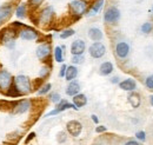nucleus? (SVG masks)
<instances>
[{"mask_svg": "<svg viewBox=\"0 0 153 145\" xmlns=\"http://www.w3.org/2000/svg\"><path fill=\"white\" fill-rule=\"evenodd\" d=\"M51 87H52V85H51V84H46V85H44V86L39 90L38 93L39 94H45V93H47L48 91L51 90Z\"/></svg>", "mask_w": 153, "mask_h": 145, "instance_id": "cd10ccee", "label": "nucleus"}, {"mask_svg": "<svg viewBox=\"0 0 153 145\" xmlns=\"http://www.w3.org/2000/svg\"><path fill=\"white\" fill-rule=\"evenodd\" d=\"M66 69H67V66L64 64V65L61 66V69H60V72H59V75H60V77H64V75L66 74Z\"/></svg>", "mask_w": 153, "mask_h": 145, "instance_id": "f704fd0d", "label": "nucleus"}, {"mask_svg": "<svg viewBox=\"0 0 153 145\" xmlns=\"http://www.w3.org/2000/svg\"><path fill=\"white\" fill-rule=\"evenodd\" d=\"M76 75H78V69H76V66H67V69H66V74H65L66 80L72 81L73 79H76Z\"/></svg>", "mask_w": 153, "mask_h": 145, "instance_id": "aec40b11", "label": "nucleus"}, {"mask_svg": "<svg viewBox=\"0 0 153 145\" xmlns=\"http://www.w3.org/2000/svg\"><path fill=\"white\" fill-rule=\"evenodd\" d=\"M125 145H139L138 142H135V141H128V142H126Z\"/></svg>", "mask_w": 153, "mask_h": 145, "instance_id": "58836bf2", "label": "nucleus"}, {"mask_svg": "<svg viewBox=\"0 0 153 145\" xmlns=\"http://www.w3.org/2000/svg\"><path fill=\"white\" fill-rule=\"evenodd\" d=\"M34 136H36V133H34V132H32V133H30V135H28V138L26 139V143H28V142H30L31 139H33V138H34Z\"/></svg>", "mask_w": 153, "mask_h": 145, "instance_id": "4c0bfd02", "label": "nucleus"}, {"mask_svg": "<svg viewBox=\"0 0 153 145\" xmlns=\"http://www.w3.org/2000/svg\"><path fill=\"white\" fill-rule=\"evenodd\" d=\"M72 61H73L74 64H81V63L84 61V57H82V55H73Z\"/></svg>", "mask_w": 153, "mask_h": 145, "instance_id": "7c9ffc66", "label": "nucleus"}, {"mask_svg": "<svg viewBox=\"0 0 153 145\" xmlns=\"http://www.w3.org/2000/svg\"><path fill=\"white\" fill-rule=\"evenodd\" d=\"M102 4H104V0H97L96 2L93 4L91 11H90V16H93V14H97L99 12V10L102 7Z\"/></svg>", "mask_w": 153, "mask_h": 145, "instance_id": "5701e85b", "label": "nucleus"}, {"mask_svg": "<svg viewBox=\"0 0 153 145\" xmlns=\"http://www.w3.org/2000/svg\"><path fill=\"white\" fill-rule=\"evenodd\" d=\"M79 91H80V85H79V83L76 81V80H72L70 84H68V86L66 87V94H68V96H76L79 93Z\"/></svg>", "mask_w": 153, "mask_h": 145, "instance_id": "2eb2a0df", "label": "nucleus"}, {"mask_svg": "<svg viewBox=\"0 0 153 145\" xmlns=\"http://www.w3.org/2000/svg\"><path fill=\"white\" fill-rule=\"evenodd\" d=\"M115 53L119 58H126L130 53V46L125 41H120L115 46Z\"/></svg>", "mask_w": 153, "mask_h": 145, "instance_id": "6e6552de", "label": "nucleus"}, {"mask_svg": "<svg viewBox=\"0 0 153 145\" xmlns=\"http://www.w3.org/2000/svg\"><path fill=\"white\" fill-rule=\"evenodd\" d=\"M66 129H67V132L73 136V137H78L81 131H82V125L80 122L78 120H70L67 124H66Z\"/></svg>", "mask_w": 153, "mask_h": 145, "instance_id": "423d86ee", "label": "nucleus"}, {"mask_svg": "<svg viewBox=\"0 0 153 145\" xmlns=\"http://www.w3.org/2000/svg\"><path fill=\"white\" fill-rule=\"evenodd\" d=\"M135 137H137L139 141H141V142H145V139H146V135H145L144 131H138V132L135 133Z\"/></svg>", "mask_w": 153, "mask_h": 145, "instance_id": "c85d7f7f", "label": "nucleus"}, {"mask_svg": "<svg viewBox=\"0 0 153 145\" xmlns=\"http://www.w3.org/2000/svg\"><path fill=\"white\" fill-rule=\"evenodd\" d=\"M12 86V75L10 72L1 70L0 71V89L4 91H7Z\"/></svg>", "mask_w": 153, "mask_h": 145, "instance_id": "39448f33", "label": "nucleus"}, {"mask_svg": "<svg viewBox=\"0 0 153 145\" xmlns=\"http://www.w3.org/2000/svg\"><path fill=\"white\" fill-rule=\"evenodd\" d=\"M65 141H66V135H65V132L58 133V142H59V143H62V142H65Z\"/></svg>", "mask_w": 153, "mask_h": 145, "instance_id": "473e14b6", "label": "nucleus"}, {"mask_svg": "<svg viewBox=\"0 0 153 145\" xmlns=\"http://www.w3.org/2000/svg\"><path fill=\"white\" fill-rule=\"evenodd\" d=\"M67 109H74V110H78L76 108V105L74 104H70V103H67L66 100H60L59 102V104H58L57 109L53 110V111H51L50 113H47V117L48 116H53V114H57L59 112H61V111H65V110Z\"/></svg>", "mask_w": 153, "mask_h": 145, "instance_id": "9d476101", "label": "nucleus"}, {"mask_svg": "<svg viewBox=\"0 0 153 145\" xmlns=\"http://www.w3.org/2000/svg\"><path fill=\"white\" fill-rule=\"evenodd\" d=\"M113 71V65H112V63H110V61H105V63H102L101 65H100V69H99V72L101 75H108V74H111Z\"/></svg>", "mask_w": 153, "mask_h": 145, "instance_id": "a211bd4d", "label": "nucleus"}, {"mask_svg": "<svg viewBox=\"0 0 153 145\" xmlns=\"http://www.w3.org/2000/svg\"><path fill=\"white\" fill-rule=\"evenodd\" d=\"M11 16V8L8 6H1L0 7V19L5 20Z\"/></svg>", "mask_w": 153, "mask_h": 145, "instance_id": "4be33fe9", "label": "nucleus"}, {"mask_svg": "<svg viewBox=\"0 0 153 145\" xmlns=\"http://www.w3.org/2000/svg\"><path fill=\"white\" fill-rule=\"evenodd\" d=\"M119 86H120V89L124 91H133L135 90V87H137V84H135V81H134L133 79H125L124 81H121V83H119Z\"/></svg>", "mask_w": 153, "mask_h": 145, "instance_id": "dca6fc26", "label": "nucleus"}, {"mask_svg": "<svg viewBox=\"0 0 153 145\" xmlns=\"http://www.w3.org/2000/svg\"><path fill=\"white\" fill-rule=\"evenodd\" d=\"M92 119H93V122H94L96 124H98V122H99V120H98V118H97L96 114H92Z\"/></svg>", "mask_w": 153, "mask_h": 145, "instance_id": "ea45409f", "label": "nucleus"}, {"mask_svg": "<svg viewBox=\"0 0 153 145\" xmlns=\"http://www.w3.org/2000/svg\"><path fill=\"white\" fill-rule=\"evenodd\" d=\"M145 84H146V86H147L149 89L153 90V74L146 78V81H145Z\"/></svg>", "mask_w": 153, "mask_h": 145, "instance_id": "c756f323", "label": "nucleus"}, {"mask_svg": "<svg viewBox=\"0 0 153 145\" xmlns=\"http://www.w3.org/2000/svg\"><path fill=\"white\" fill-rule=\"evenodd\" d=\"M50 98H51V102H53V103H59V102L61 100L59 93H52V94L50 96Z\"/></svg>", "mask_w": 153, "mask_h": 145, "instance_id": "2f4dec72", "label": "nucleus"}, {"mask_svg": "<svg viewBox=\"0 0 153 145\" xmlns=\"http://www.w3.org/2000/svg\"><path fill=\"white\" fill-rule=\"evenodd\" d=\"M1 22H2V20H1V19H0V25H1Z\"/></svg>", "mask_w": 153, "mask_h": 145, "instance_id": "37998d69", "label": "nucleus"}, {"mask_svg": "<svg viewBox=\"0 0 153 145\" xmlns=\"http://www.w3.org/2000/svg\"><path fill=\"white\" fill-rule=\"evenodd\" d=\"M141 31L144 33H150L152 31V24L151 22H145L143 26H141Z\"/></svg>", "mask_w": 153, "mask_h": 145, "instance_id": "a878e982", "label": "nucleus"}, {"mask_svg": "<svg viewBox=\"0 0 153 145\" xmlns=\"http://www.w3.org/2000/svg\"><path fill=\"white\" fill-rule=\"evenodd\" d=\"M20 38L24 39V40H34V39L38 38V33L34 30L26 27L25 30L20 31Z\"/></svg>", "mask_w": 153, "mask_h": 145, "instance_id": "ddd939ff", "label": "nucleus"}, {"mask_svg": "<svg viewBox=\"0 0 153 145\" xmlns=\"http://www.w3.org/2000/svg\"><path fill=\"white\" fill-rule=\"evenodd\" d=\"M73 34H74V31H73V30H66V31H64V32L60 34V38H61V39H66V38L73 36Z\"/></svg>", "mask_w": 153, "mask_h": 145, "instance_id": "bb28decb", "label": "nucleus"}, {"mask_svg": "<svg viewBox=\"0 0 153 145\" xmlns=\"http://www.w3.org/2000/svg\"><path fill=\"white\" fill-rule=\"evenodd\" d=\"M1 36H2V39H1L2 43H4L7 47L12 49V47L14 46V38H16V31H14V30L6 28L5 31H2Z\"/></svg>", "mask_w": 153, "mask_h": 145, "instance_id": "20e7f679", "label": "nucleus"}, {"mask_svg": "<svg viewBox=\"0 0 153 145\" xmlns=\"http://www.w3.org/2000/svg\"><path fill=\"white\" fill-rule=\"evenodd\" d=\"M73 104L76 105V109L85 106V105L87 104V98H86V96H85V94H81V93L76 94V96L73 97Z\"/></svg>", "mask_w": 153, "mask_h": 145, "instance_id": "f3484780", "label": "nucleus"}, {"mask_svg": "<svg viewBox=\"0 0 153 145\" xmlns=\"http://www.w3.org/2000/svg\"><path fill=\"white\" fill-rule=\"evenodd\" d=\"M25 13H26V5L22 4V5H20L19 7L17 8V17L18 18H24Z\"/></svg>", "mask_w": 153, "mask_h": 145, "instance_id": "393cba45", "label": "nucleus"}, {"mask_svg": "<svg viewBox=\"0 0 153 145\" xmlns=\"http://www.w3.org/2000/svg\"><path fill=\"white\" fill-rule=\"evenodd\" d=\"M70 6H71L72 12H73L74 14H76V16L84 14L85 11H86V7H87V5H86V2H85L84 0H73V1L70 4Z\"/></svg>", "mask_w": 153, "mask_h": 145, "instance_id": "0eeeda50", "label": "nucleus"}, {"mask_svg": "<svg viewBox=\"0 0 153 145\" xmlns=\"http://www.w3.org/2000/svg\"><path fill=\"white\" fill-rule=\"evenodd\" d=\"M85 49H86L85 41H82V40H76L71 45V53L73 55H82Z\"/></svg>", "mask_w": 153, "mask_h": 145, "instance_id": "1a4fd4ad", "label": "nucleus"}, {"mask_svg": "<svg viewBox=\"0 0 153 145\" xmlns=\"http://www.w3.org/2000/svg\"><path fill=\"white\" fill-rule=\"evenodd\" d=\"M30 106H31V103H30V100H27V99H24V100H20L19 103H17V104H14V106H13V113H24V112H26L27 110L30 109Z\"/></svg>", "mask_w": 153, "mask_h": 145, "instance_id": "f8f14e48", "label": "nucleus"}, {"mask_svg": "<svg viewBox=\"0 0 153 145\" xmlns=\"http://www.w3.org/2000/svg\"><path fill=\"white\" fill-rule=\"evenodd\" d=\"M105 53H106V47L104 46V44H101L99 41H97L90 46V55L94 59L101 58Z\"/></svg>", "mask_w": 153, "mask_h": 145, "instance_id": "f03ea898", "label": "nucleus"}, {"mask_svg": "<svg viewBox=\"0 0 153 145\" xmlns=\"http://www.w3.org/2000/svg\"><path fill=\"white\" fill-rule=\"evenodd\" d=\"M128 102L132 105V108H134V109L139 108V105H140V96L138 93H134V92L131 93L128 96Z\"/></svg>", "mask_w": 153, "mask_h": 145, "instance_id": "412c9836", "label": "nucleus"}, {"mask_svg": "<svg viewBox=\"0 0 153 145\" xmlns=\"http://www.w3.org/2000/svg\"><path fill=\"white\" fill-rule=\"evenodd\" d=\"M14 87L19 94H27L31 92V81L26 75H18L14 79Z\"/></svg>", "mask_w": 153, "mask_h": 145, "instance_id": "f257e3e1", "label": "nucleus"}, {"mask_svg": "<svg viewBox=\"0 0 153 145\" xmlns=\"http://www.w3.org/2000/svg\"><path fill=\"white\" fill-rule=\"evenodd\" d=\"M88 37L93 40V41H99V40H101V38H102V32L99 30V28H97V27H92V28H90V31H88Z\"/></svg>", "mask_w": 153, "mask_h": 145, "instance_id": "6ab92c4d", "label": "nucleus"}, {"mask_svg": "<svg viewBox=\"0 0 153 145\" xmlns=\"http://www.w3.org/2000/svg\"><path fill=\"white\" fill-rule=\"evenodd\" d=\"M52 17H53V8L52 7H46L45 10H42L39 21H40L41 25H46L51 21Z\"/></svg>", "mask_w": 153, "mask_h": 145, "instance_id": "9b49d317", "label": "nucleus"}, {"mask_svg": "<svg viewBox=\"0 0 153 145\" xmlns=\"http://www.w3.org/2000/svg\"><path fill=\"white\" fill-rule=\"evenodd\" d=\"M96 131L97 132H99V133H100V132H105V131H106V127L105 126H97Z\"/></svg>", "mask_w": 153, "mask_h": 145, "instance_id": "e433bc0d", "label": "nucleus"}, {"mask_svg": "<svg viewBox=\"0 0 153 145\" xmlns=\"http://www.w3.org/2000/svg\"><path fill=\"white\" fill-rule=\"evenodd\" d=\"M54 59L58 63H62L64 59H62V49L60 46H57L54 49Z\"/></svg>", "mask_w": 153, "mask_h": 145, "instance_id": "b1692460", "label": "nucleus"}, {"mask_svg": "<svg viewBox=\"0 0 153 145\" xmlns=\"http://www.w3.org/2000/svg\"><path fill=\"white\" fill-rule=\"evenodd\" d=\"M42 0H30V5L31 6H38L39 4H41Z\"/></svg>", "mask_w": 153, "mask_h": 145, "instance_id": "c9c22d12", "label": "nucleus"}, {"mask_svg": "<svg viewBox=\"0 0 153 145\" xmlns=\"http://www.w3.org/2000/svg\"><path fill=\"white\" fill-rule=\"evenodd\" d=\"M150 99H151V104L153 105V96H151V97H150Z\"/></svg>", "mask_w": 153, "mask_h": 145, "instance_id": "79ce46f5", "label": "nucleus"}, {"mask_svg": "<svg viewBox=\"0 0 153 145\" xmlns=\"http://www.w3.org/2000/svg\"><path fill=\"white\" fill-rule=\"evenodd\" d=\"M112 83H118V77H113L112 78Z\"/></svg>", "mask_w": 153, "mask_h": 145, "instance_id": "a19ab883", "label": "nucleus"}, {"mask_svg": "<svg viewBox=\"0 0 153 145\" xmlns=\"http://www.w3.org/2000/svg\"><path fill=\"white\" fill-rule=\"evenodd\" d=\"M119 18H120V12H119V10H118L117 7H114V6L108 7V8L106 10L105 14H104V20H105L106 22H110V24L118 21Z\"/></svg>", "mask_w": 153, "mask_h": 145, "instance_id": "7ed1b4c3", "label": "nucleus"}, {"mask_svg": "<svg viewBox=\"0 0 153 145\" xmlns=\"http://www.w3.org/2000/svg\"><path fill=\"white\" fill-rule=\"evenodd\" d=\"M48 72H50V70H48L47 67H42V69H41V71H40V77H41V79H42L45 75H47Z\"/></svg>", "mask_w": 153, "mask_h": 145, "instance_id": "72a5a7b5", "label": "nucleus"}, {"mask_svg": "<svg viewBox=\"0 0 153 145\" xmlns=\"http://www.w3.org/2000/svg\"><path fill=\"white\" fill-rule=\"evenodd\" d=\"M51 52V46L50 44H41L37 49V57L39 59H45Z\"/></svg>", "mask_w": 153, "mask_h": 145, "instance_id": "4468645a", "label": "nucleus"}]
</instances>
